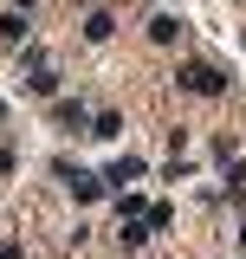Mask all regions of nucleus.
Listing matches in <instances>:
<instances>
[{"label": "nucleus", "instance_id": "1", "mask_svg": "<svg viewBox=\"0 0 246 259\" xmlns=\"http://www.w3.org/2000/svg\"><path fill=\"white\" fill-rule=\"evenodd\" d=\"M182 91H194V97H220V91H227V78H220L214 65H188V71H182Z\"/></svg>", "mask_w": 246, "mask_h": 259}, {"label": "nucleus", "instance_id": "2", "mask_svg": "<svg viewBox=\"0 0 246 259\" xmlns=\"http://www.w3.org/2000/svg\"><path fill=\"white\" fill-rule=\"evenodd\" d=\"M136 175H143V162H136V156H117L110 168H104V188H130Z\"/></svg>", "mask_w": 246, "mask_h": 259}, {"label": "nucleus", "instance_id": "3", "mask_svg": "<svg viewBox=\"0 0 246 259\" xmlns=\"http://www.w3.org/2000/svg\"><path fill=\"white\" fill-rule=\"evenodd\" d=\"M71 175V194L78 201H104V175H85V168H65Z\"/></svg>", "mask_w": 246, "mask_h": 259}, {"label": "nucleus", "instance_id": "4", "mask_svg": "<svg viewBox=\"0 0 246 259\" xmlns=\"http://www.w3.org/2000/svg\"><path fill=\"white\" fill-rule=\"evenodd\" d=\"M149 39H155V46L182 39V20H175V13H155V20H149Z\"/></svg>", "mask_w": 246, "mask_h": 259}, {"label": "nucleus", "instance_id": "5", "mask_svg": "<svg viewBox=\"0 0 246 259\" xmlns=\"http://www.w3.org/2000/svg\"><path fill=\"white\" fill-rule=\"evenodd\" d=\"M26 39V20H20V7L13 13H0V46H20Z\"/></svg>", "mask_w": 246, "mask_h": 259}, {"label": "nucleus", "instance_id": "6", "mask_svg": "<svg viewBox=\"0 0 246 259\" xmlns=\"http://www.w3.org/2000/svg\"><path fill=\"white\" fill-rule=\"evenodd\" d=\"M52 117H59L65 130H85V104H78V97H65V104H59V110H52Z\"/></svg>", "mask_w": 246, "mask_h": 259}, {"label": "nucleus", "instance_id": "7", "mask_svg": "<svg viewBox=\"0 0 246 259\" xmlns=\"http://www.w3.org/2000/svg\"><path fill=\"white\" fill-rule=\"evenodd\" d=\"M117 130H123V117H110V110H104V117H91V130H85V136H97V143H110Z\"/></svg>", "mask_w": 246, "mask_h": 259}, {"label": "nucleus", "instance_id": "8", "mask_svg": "<svg viewBox=\"0 0 246 259\" xmlns=\"http://www.w3.org/2000/svg\"><path fill=\"white\" fill-rule=\"evenodd\" d=\"M110 32H117L110 13H91V20H85V39H110Z\"/></svg>", "mask_w": 246, "mask_h": 259}, {"label": "nucleus", "instance_id": "9", "mask_svg": "<svg viewBox=\"0 0 246 259\" xmlns=\"http://www.w3.org/2000/svg\"><path fill=\"white\" fill-rule=\"evenodd\" d=\"M32 91L52 97V91H59V71H52V65H39V71H32Z\"/></svg>", "mask_w": 246, "mask_h": 259}, {"label": "nucleus", "instance_id": "10", "mask_svg": "<svg viewBox=\"0 0 246 259\" xmlns=\"http://www.w3.org/2000/svg\"><path fill=\"white\" fill-rule=\"evenodd\" d=\"M0 175H13V149H0Z\"/></svg>", "mask_w": 246, "mask_h": 259}, {"label": "nucleus", "instance_id": "11", "mask_svg": "<svg viewBox=\"0 0 246 259\" xmlns=\"http://www.w3.org/2000/svg\"><path fill=\"white\" fill-rule=\"evenodd\" d=\"M0 117H7V104H0Z\"/></svg>", "mask_w": 246, "mask_h": 259}]
</instances>
